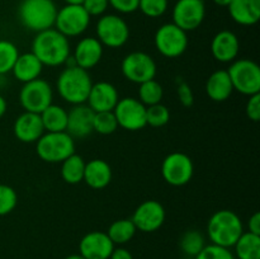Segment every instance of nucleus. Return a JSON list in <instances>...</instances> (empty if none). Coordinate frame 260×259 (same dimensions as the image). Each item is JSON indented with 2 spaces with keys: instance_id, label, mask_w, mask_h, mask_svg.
Instances as JSON below:
<instances>
[{
  "instance_id": "nucleus-26",
  "label": "nucleus",
  "mask_w": 260,
  "mask_h": 259,
  "mask_svg": "<svg viewBox=\"0 0 260 259\" xmlns=\"http://www.w3.org/2000/svg\"><path fill=\"white\" fill-rule=\"evenodd\" d=\"M42 119L45 132H63L68 126V111L57 104L48 106L42 113H40Z\"/></svg>"
},
{
  "instance_id": "nucleus-41",
  "label": "nucleus",
  "mask_w": 260,
  "mask_h": 259,
  "mask_svg": "<svg viewBox=\"0 0 260 259\" xmlns=\"http://www.w3.org/2000/svg\"><path fill=\"white\" fill-rule=\"evenodd\" d=\"M245 113L249 119L258 122L260 119V93L249 96L245 106Z\"/></svg>"
},
{
  "instance_id": "nucleus-6",
  "label": "nucleus",
  "mask_w": 260,
  "mask_h": 259,
  "mask_svg": "<svg viewBox=\"0 0 260 259\" xmlns=\"http://www.w3.org/2000/svg\"><path fill=\"white\" fill-rule=\"evenodd\" d=\"M234 90L243 95L260 93V69L250 58H236L228 69Z\"/></svg>"
},
{
  "instance_id": "nucleus-5",
  "label": "nucleus",
  "mask_w": 260,
  "mask_h": 259,
  "mask_svg": "<svg viewBox=\"0 0 260 259\" xmlns=\"http://www.w3.org/2000/svg\"><path fill=\"white\" fill-rule=\"evenodd\" d=\"M36 152L46 163H62L75 152V140L66 131L45 132L36 142Z\"/></svg>"
},
{
  "instance_id": "nucleus-28",
  "label": "nucleus",
  "mask_w": 260,
  "mask_h": 259,
  "mask_svg": "<svg viewBox=\"0 0 260 259\" xmlns=\"http://www.w3.org/2000/svg\"><path fill=\"white\" fill-rule=\"evenodd\" d=\"M235 258L238 259H260V235L244 231L234 245Z\"/></svg>"
},
{
  "instance_id": "nucleus-32",
  "label": "nucleus",
  "mask_w": 260,
  "mask_h": 259,
  "mask_svg": "<svg viewBox=\"0 0 260 259\" xmlns=\"http://www.w3.org/2000/svg\"><path fill=\"white\" fill-rule=\"evenodd\" d=\"M18 56L19 51L14 43L7 40H0V75L12 73Z\"/></svg>"
},
{
  "instance_id": "nucleus-45",
  "label": "nucleus",
  "mask_w": 260,
  "mask_h": 259,
  "mask_svg": "<svg viewBox=\"0 0 260 259\" xmlns=\"http://www.w3.org/2000/svg\"><path fill=\"white\" fill-rule=\"evenodd\" d=\"M231 2H233V0H213V3H215L216 5H218V7H229Z\"/></svg>"
},
{
  "instance_id": "nucleus-40",
  "label": "nucleus",
  "mask_w": 260,
  "mask_h": 259,
  "mask_svg": "<svg viewBox=\"0 0 260 259\" xmlns=\"http://www.w3.org/2000/svg\"><path fill=\"white\" fill-rule=\"evenodd\" d=\"M108 2L116 12L122 14H131L139 9L140 0H108Z\"/></svg>"
},
{
  "instance_id": "nucleus-14",
  "label": "nucleus",
  "mask_w": 260,
  "mask_h": 259,
  "mask_svg": "<svg viewBox=\"0 0 260 259\" xmlns=\"http://www.w3.org/2000/svg\"><path fill=\"white\" fill-rule=\"evenodd\" d=\"M172 15L173 23L185 32L197 29L206 17L205 0H178Z\"/></svg>"
},
{
  "instance_id": "nucleus-24",
  "label": "nucleus",
  "mask_w": 260,
  "mask_h": 259,
  "mask_svg": "<svg viewBox=\"0 0 260 259\" xmlns=\"http://www.w3.org/2000/svg\"><path fill=\"white\" fill-rule=\"evenodd\" d=\"M42 70V62L36 57L35 53L25 52L22 53V55L19 53L12 69V73L18 81L25 84L28 81H32L35 79L40 78Z\"/></svg>"
},
{
  "instance_id": "nucleus-31",
  "label": "nucleus",
  "mask_w": 260,
  "mask_h": 259,
  "mask_svg": "<svg viewBox=\"0 0 260 259\" xmlns=\"http://www.w3.org/2000/svg\"><path fill=\"white\" fill-rule=\"evenodd\" d=\"M180 249L187 256L194 258L206 246V239L202 233L197 230H188L182 235L179 241Z\"/></svg>"
},
{
  "instance_id": "nucleus-18",
  "label": "nucleus",
  "mask_w": 260,
  "mask_h": 259,
  "mask_svg": "<svg viewBox=\"0 0 260 259\" xmlns=\"http://www.w3.org/2000/svg\"><path fill=\"white\" fill-rule=\"evenodd\" d=\"M94 112L86 104L73 106V108L68 112V126L66 132L75 139H84L88 137L93 130Z\"/></svg>"
},
{
  "instance_id": "nucleus-2",
  "label": "nucleus",
  "mask_w": 260,
  "mask_h": 259,
  "mask_svg": "<svg viewBox=\"0 0 260 259\" xmlns=\"http://www.w3.org/2000/svg\"><path fill=\"white\" fill-rule=\"evenodd\" d=\"M93 81L86 70L79 66L63 69L56 81V89L61 99L71 106L85 104Z\"/></svg>"
},
{
  "instance_id": "nucleus-44",
  "label": "nucleus",
  "mask_w": 260,
  "mask_h": 259,
  "mask_svg": "<svg viewBox=\"0 0 260 259\" xmlns=\"http://www.w3.org/2000/svg\"><path fill=\"white\" fill-rule=\"evenodd\" d=\"M7 108H8L7 101H5L4 96L0 95V118H3V116H4L5 112H7Z\"/></svg>"
},
{
  "instance_id": "nucleus-46",
  "label": "nucleus",
  "mask_w": 260,
  "mask_h": 259,
  "mask_svg": "<svg viewBox=\"0 0 260 259\" xmlns=\"http://www.w3.org/2000/svg\"><path fill=\"white\" fill-rule=\"evenodd\" d=\"M63 2L69 5H81L84 3V0H63Z\"/></svg>"
},
{
  "instance_id": "nucleus-15",
  "label": "nucleus",
  "mask_w": 260,
  "mask_h": 259,
  "mask_svg": "<svg viewBox=\"0 0 260 259\" xmlns=\"http://www.w3.org/2000/svg\"><path fill=\"white\" fill-rule=\"evenodd\" d=\"M165 216V208L161 203L155 200H149L137 206L131 220L136 226V230L141 233H154L161 228Z\"/></svg>"
},
{
  "instance_id": "nucleus-19",
  "label": "nucleus",
  "mask_w": 260,
  "mask_h": 259,
  "mask_svg": "<svg viewBox=\"0 0 260 259\" xmlns=\"http://www.w3.org/2000/svg\"><path fill=\"white\" fill-rule=\"evenodd\" d=\"M240 42L238 36L231 30H220L211 42V53L218 62L231 63L238 58Z\"/></svg>"
},
{
  "instance_id": "nucleus-13",
  "label": "nucleus",
  "mask_w": 260,
  "mask_h": 259,
  "mask_svg": "<svg viewBox=\"0 0 260 259\" xmlns=\"http://www.w3.org/2000/svg\"><path fill=\"white\" fill-rule=\"evenodd\" d=\"M118 127L127 131H140L146 124V107L136 98L126 96L119 99L113 109Z\"/></svg>"
},
{
  "instance_id": "nucleus-39",
  "label": "nucleus",
  "mask_w": 260,
  "mask_h": 259,
  "mask_svg": "<svg viewBox=\"0 0 260 259\" xmlns=\"http://www.w3.org/2000/svg\"><path fill=\"white\" fill-rule=\"evenodd\" d=\"M177 94L183 107L189 108V107L193 106V103H194V95H193V90L189 86V84H187L185 81H179L177 85Z\"/></svg>"
},
{
  "instance_id": "nucleus-37",
  "label": "nucleus",
  "mask_w": 260,
  "mask_h": 259,
  "mask_svg": "<svg viewBox=\"0 0 260 259\" xmlns=\"http://www.w3.org/2000/svg\"><path fill=\"white\" fill-rule=\"evenodd\" d=\"M193 259H236L229 248L210 244L206 245Z\"/></svg>"
},
{
  "instance_id": "nucleus-42",
  "label": "nucleus",
  "mask_w": 260,
  "mask_h": 259,
  "mask_svg": "<svg viewBox=\"0 0 260 259\" xmlns=\"http://www.w3.org/2000/svg\"><path fill=\"white\" fill-rule=\"evenodd\" d=\"M248 229L249 233L260 235V213L255 212L250 216L248 221Z\"/></svg>"
},
{
  "instance_id": "nucleus-21",
  "label": "nucleus",
  "mask_w": 260,
  "mask_h": 259,
  "mask_svg": "<svg viewBox=\"0 0 260 259\" xmlns=\"http://www.w3.org/2000/svg\"><path fill=\"white\" fill-rule=\"evenodd\" d=\"M13 131H14L15 137L24 144L37 142V140L45 134L40 114L25 111L17 117Z\"/></svg>"
},
{
  "instance_id": "nucleus-9",
  "label": "nucleus",
  "mask_w": 260,
  "mask_h": 259,
  "mask_svg": "<svg viewBox=\"0 0 260 259\" xmlns=\"http://www.w3.org/2000/svg\"><path fill=\"white\" fill-rule=\"evenodd\" d=\"M95 32L99 42L109 48L122 47L129 38L128 24L117 14L102 15L96 23Z\"/></svg>"
},
{
  "instance_id": "nucleus-16",
  "label": "nucleus",
  "mask_w": 260,
  "mask_h": 259,
  "mask_svg": "<svg viewBox=\"0 0 260 259\" xmlns=\"http://www.w3.org/2000/svg\"><path fill=\"white\" fill-rule=\"evenodd\" d=\"M114 244L104 231H90L81 238L79 254L85 259H109Z\"/></svg>"
},
{
  "instance_id": "nucleus-30",
  "label": "nucleus",
  "mask_w": 260,
  "mask_h": 259,
  "mask_svg": "<svg viewBox=\"0 0 260 259\" xmlns=\"http://www.w3.org/2000/svg\"><path fill=\"white\" fill-rule=\"evenodd\" d=\"M162 95H164V89L161 84L155 79L145 83L140 84L139 88V101L144 104L145 107L154 106V104L161 103Z\"/></svg>"
},
{
  "instance_id": "nucleus-29",
  "label": "nucleus",
  "mask_w": 260,
  "mask_h": 259,
  "mask_svg": "<svg viewBox=\"0 0 260 259\" xmlns=\"http://www.w3.org/2000/svg\"><path fill=\"white\" fill-rule=\"evenodd\" d=\"M136 231V226L134 225L131 218H121L111 223L107 235L109 236L114 245H123L132 240Z\"/></svg>"
},
{
  "instance_id": "nucleus-7",
  "label": "nucleus",
  "mask_w": 260,
  "mask_h": 259,
  "mask_svg": "<svg viewBox=\"0 0 260 259\" xmlns=\"http://www.w3.org/2000/svg\"><path fill=\"white\" fill-rule=\"evenodd\" d=\"M53 89L45 79H35L23 84L19 91V102L25 112L42 113L48 106L52 104Z\"/></svg>"
},
{
  "instance_id": "nucleus-34",
  "label": "nucleus",
  "mask_w": 260,
  "mask_h": 259,
  "mask_svg": "<svg viewBox=\"0 0 260 259\" xmlns=\"http://www.w3.org/2000/svg\"><path fill=\"white\" fill-rule=\"evenodd\" d=\"M170 112L167 106L161 103L146 107V124L159 128L164 127L169 122Z\"/></svg>"
},
{
  "instance_id": "nucleus-35",
  "label": "nucleus",
  "mask_w": 260,
  "mask_h": 259,
  "mask_svg": "<svg viewBox=\"0 0 260 259\" xmlns=\"http://www.w3.org/2000/svg\"><path fill=\"white\" fill-rule=\"evenodd\" d=\"M18 203L17 192L10 185L0 184V216L9 215Z\"/></svg>"
},
{
  "instance_id": "nucleus-47",
  "label": "nucleus",
  "mask_w": 260,
  "mask_h": 259,
  "mask_svg": "<svg viewBox=\"0 0 260 259\" xmlns=\"http://www.w3.org/2000/svg\"><path fill=\"white\" fill-rule=\"evenodd\" d=\"M65 259H85L80 255V254H71V255L66 256Z\"/></svg>"
},
{
  "instance_id": "nucleus-8",
  "label": "nucleus",
  "mask_w": 260,
  "mask_h": 259,
  "mask_svg": "<svg viewBox=\"0 0 260 259\" xmlns=\"http://www.w3.org/2000/svg\"><path fill=\"white\" fill-rule=\"evenodd\" d=\"M188 36L185 30L174 23H165L157 28L154 37V43L160 55L168 58L182 56L188 47Z\"/></svg>"
},
{
  "instance_id": "nucleus-22",
  "label": "nucleus",
  "mask_w": 260,
  "mask_h": 259,
  "mask_svg": "<svg viewBox=\"0 0 260 259\" xmlns=\"http://www.w3.org/2000/svg\"><path fill=\"white\" fill-rule=\"evenodd\" d=\"M229 13L234 22L240 25H254L260 19V0H233Z\"/></svg>"
},
{
  "instance_id": "nucleus-4",
  "label": "nucleus",
  "mask_w": 260,
  "mask_h": 259,
  "mask_svg": "<svg viewBox=\"0 0 260 259\" xmlns=\"http://www.w3.org/2000/svg\"><path fill=\"white\" fill-rule=\"evenodd\" d=\"M57 8L53 0H22L18 17L24 28L32 32H42L55 25Z\"/></svg>"
},
{
  "instance_id": "nucleus-25",
  "label": "nucleus",
  "mask_w": 260,
  "mask_h": 259,
  "mask_svg": "<svg viewBox=\"0 0 260 259\" xmlns=\"http://www.w3.org/2000/svg\"><path fill=\"white\" fill-rule=\"evenodd\" d=\"M206 93L211 101L218 103L230 98L231 94L234 93V88L228 70H216L215 73L211 74L206 81Z\"/></svg>"
},
{
  "instance_id": "nucleus-27",
  "label": "nucleus",
  "mask_w": 260,
  "mask_h": 259,
  "mask_svg": "<svg viewBox=\"0 0 260 259\" xmlns=\"http://www.w3.org/2000/svg\"><path fill=\"white\" fill-rule=\"evenodd\" d=\"M84 170L85 160L75 152L61 163V178L68 184H79L83 182Z\"/></svg>"
},
{
  "instance_id": "nucleus-38",
  "label": "nucleus",
  "mask_w": 260,
  "mask_h": 259,
  "mask_svg": "<svg viewBox=\"0 0 260 259\" xmlns=\"http://www.w3.org/2000/svg\"><path fill=\"white\" fill-rule=\"evenodd\" d=\"M83 8L90 17H102L109 7L108 0H84Z\"/></svg>"
},
{
  "instance_id": "nucleus-1",
  "label": "nucleus",
  "mask_w": 260,
  "mask_h": 259,
  "mask_svg": "<svg viewBox=\"0 0 260 259\" xmlns=\"http://www.w3.org/2000/svg\"><path fill=\"white\" fill-rule=\"evenodd\" d=\"M30 52L35 53L43 66L57 68L63 65L71 55L70 42L62 33L55 28H50L36 35Z\"/></svg>"
},
{
  "instance_id": "nucleus-43",
  "label": "nucleus",
  "mask_w": 260,
  "mask_h": 259,
  "mask_svg": "<svg viewBox=\"0 0 260 259\" xmlns=\"http://www.w3.org/2000/svg\"><path fill=\"white\" fill-rule=\"evenodd\" d=\"M109 259H134V256H132V254L129 253L127 249L116 248V246H114V249H113V251H112Z\"/></svg>"
},
{
  "instance_id": "nucleus-33",
  "label": "nucleus",
  "mask_w": 260,
  "mask_h": 259,
  "mask_svg": "<svg viewBox=\"0 0 260 259\" xmlns=\"http://www.w3.org/2000/svg\"><path fill=\"white\" fill-rule=\"evenodd\" d=\"M93 130L99 135L114 134L118 130V122H117L113 111L94 113Z\"/></svg>"
},
{
  "instance_id": "nucleus-20",
  "label": "nucleus",
  "mask_w": 260,
  "mask_h": 259,
  "mask_svg": "<svg viewBox=\"0 0 260 259\" xmlns=\"http://www.w3.org/2000/svg\"><path fill=\"white\" fill-rule=\"evenodd\" d=\"M73 57L76 66L89 71L101 62L103 57V45L95 37L81 38L74 48Z\"/></svg>"
},
{
  "instance_id": "nucleus-12",
  "label": "nucleus",
  "mask_w": 260,
  "mask_h": 259,
  "mask_svg": "<svg viewBox=\"0 0 260 259\" xmlns=\"http://www.w3.org/2000/svg\"><path fill=\"white\" fill-rule=\"evenodd\" d=\"M194 173V165L187 154L174 151L167 155L161 164V175L168 184L182 187L190 182Z\"/></svg>"
},
{
  "instance_id": "nucleus-11",
  "label": "nucleus",
  "mask_w": 260,
  "mask_h": 259,
  "mask_svg": "<svg viewBox=\"0 0 260 259\" xmlns=\"http://www.w3.org/2000/svg\"><path fill=\"white\" fill-rule=\"evenodd\" d=\"M90 18L83 5L66 4L65 7L57 10L53 27L65 37H78L88 29Z\"/></svg>"
},
{
  "instance_id": "nucleus-10",
  "label": "nucleus",
  "mask_w": 260,
  "mask_h": 259,
  "mask_svg": "<svg viewBox=\"0 0 260 259\" xmlns=\"http://www.w3.org/2000/svg\"><path fill=\"white\" fill-rule=\"evenodd\" d=\"M121 71L127 80L140 85L155 79L157 68L155 60L149 53L135 51L124 56L121 63Z\"/></svg>"
},
{
  "instance_id": "nucleus-36",
  "label": "nucleus",
  "mask_w": 260,
  "mask_h": 259,
  "mask_svg": "<svg viewBox=\"0 0 260 259\" xmlns=\"http://www.w3.org/2000/svg\"><path fill=\"white\" fill-rule=\"evenodd\" d=\"M139 9L149 18H159L168 10V0H140Z\"/></svg>"
},
{
  "instance_id": "nucleus-17",
  "label": "nucleus",
  "mask_w": 260,
  "mask_h": 259,
  "mask_svg": "<svg viewBox=\"0 0 260 259\" xmlns=\"http://www.w3.org/2000/svg\"><path fill=\"white\" fill-rule=\"evenodd\" d=\"M118 101V90L113 84L108 83V81H98L91 85L88 99H86V106L94 113L109 112L113 111Z\"/></svg>"
},
{
  "instance_id": "nucleus-23",
  "label": "nucleus",
  "mask_w": 260,
  "mask_h": 259,
  "mask_svg": "<svg viewBox=\"0 0 260 259\" xmlns=\"http://www.w3.org/2000/svg\"><path fill=\"white\" fill-rule=\"evenodd\" d=\"M112 180V168L106 160L93 159L85 163L84 170V179L93 189H103L111 183Z\"/></svg>"
},
{
  "instance_id": "nucleus-3",
  "label": "nucleus",
  "mask_w": 260,
  "mask_h": 259,
  "mask_svg": "<svg viewBox=\"0 0 260 259\" xmlns=\"http://www.w3.org/2000/svg\"><path fill=\"white\" fill-rule=\"evenodd\" d=\"M244 225L238 213L230 210H220L213 213L207 223V235L211 244L233 248L243 235Z\"/></svg>"
}]
</instances>
